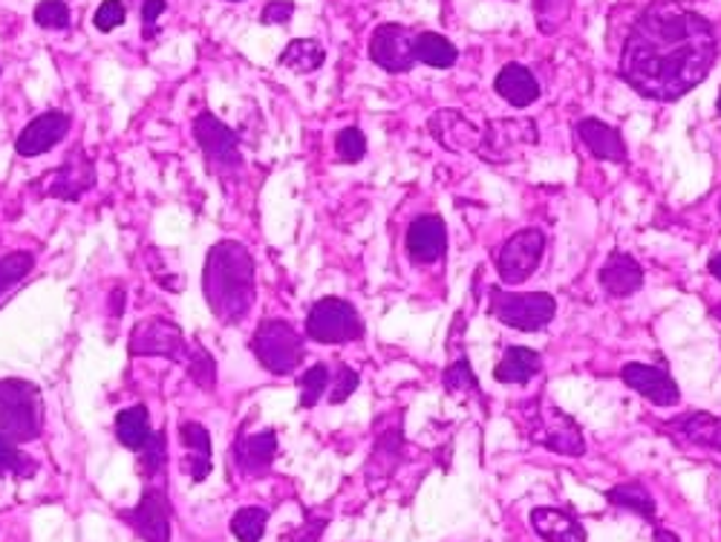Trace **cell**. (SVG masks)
I'll use <instances>...</instances> for the list:
<instances>
[{
    "mask_svg": "<svg viewBox=\"0 0 721 542\" xmlns=\"http://www.w3.org/2000/svg\"><path fill=\"white\" fill-rule=\"evenodd\" d=\"M620 382L638 393L640 398L658 404V407H676L681 402V389L672 382L667 369L649 367V364H626L620 369Z\"/></svg>",
    "mask_w": 721,
    "mask_h": 542,
    "instance_id": "13",
    "label": "cell"
},
{
    "mask_svg": "<svg viewBox=\"0 0 721 542\" xmlns=\"http://www.w3.org/2000/svg\"><path fill=\"white\" fill-rule=\"evenodd\" d=\"M445 387H448V393H471V396H477L479 393V382L477 375H473L471 369V361L462 358L457 361V364H450L448 369H445Z\"/></svg>",
    "mask_w": 721,
    "mask_h": 542,
    "instance_id": "33",
    "label": "cell"
},
{
    "mask_svg": "<svg viewBox=\"0 0 721 542\" xmlns=\"http://www.w3.org/2000/svg\"><path fill=\"white\" fill-rule=\"evenodd\" d=\"M251 352L272 375H292L303 364V337L286 321H263L251 337Z\"/></svg>",
    "mask_w": 721,
    "mask_h": 542,
    "instance_id": "7",
    "label": "cell"
},
{
    "mask_svg": "<svg viewBox=\"0 0 721 542\" xmlns=\"http://www.w3.org/2000/svg\"><path fill=\"white\" fill-rule=\"evenodd\" d=\"M707 269H710V274H713L715 280H721V251H719V254L710 257V263H707Z\"/></svg>",
    "mask_w": 721,
    "mask_h": 542,
    "instance_id": "43",
    "label": "cell"
},
{
    "mask_svg": "<svg viewBox=\"0 0 721 542\" xmlns=\"http://www.w3.org/2000/svg\"><path fill=\"white\" fill-rule=\"evenodd\" d=\"M531 528L543 536L545 542H589L586 531L572 513L560 508H534L531 511Z\"/></svg>",
    "mask_w": 721,
    "mask_h": 542,
    "instance_id": "22",
    "label": "cell"
},
{
    "mask_svg": "<svg viewBox=\"0 0 721 542\" xmlns=\"http://www.w3.org/2000/svg\"><path fill=\"white\" fill-rule=\"evenodd\" d=\"M525 425H529L531 439L537 445L548 447L552 454L560 456H583L586 454V439H583L581 427L572 416L560 410L557 404L545 402V398H534L523 407Z\"/></svg>",
    "mask_w": 721,
    "mask_h": 542,
    "instance_id": "5",
    "label": "cell"
},
{
    "mask_svg": "<svg viewBox=\"0 0 721 542\" xmlns=\"http://www.w3.org/2000/svg\"><path fill=\"white\" fill-rule=\"evenodd\" d=\"M488 312L500 323L520 332H540L557 315V301L545 292L514 294L493 286L488 292Z\"/></svg>",
    "mask_w": 721,
    "mask_h": 542,
    "instance_id": "6",
    "label": "cell"
},
{
    "mask_svg": "<svg viewBox=\"0 0 721 542\" xmlns=\"http://www.w3.org/2000/svg\"><path fill=\"white\" fill-rule=\"evenodd\" d=\"M269 525V511L265 508H240L231 517V534L240 542H260Z\"/></svg>",
    "mask_w": 721,
    "mask_h": 542,
    "instance_id": "29",
    "label": "cell"
},
{
    "mask_svg": "<svg viewBox=\"0 0 721 542\" xmlns=\"http://www.w3.org/2000/svg\"><path fill=\"white\" fill-rule=\"evenodd\" d=\"M416 59L433 70H450L457 64L459 50L439 32H419L416 35Z\"/></svg>",
    "mask_w": 721,
    "mask_h": 542,
    "instance_id": "27",
    "label": "cell"
},
{
    "mask_svg": "<svg viewBox=\"0 0 721 542\" xmlns=\"http://www.w3.org/2000/svg\"><path fill=\"white\" fill-rule=\"evenodd\" d=\"M292 15H295V3L292 0H272V3H265L260 21L269 23V27H286L292 21Z\"/></svg>",
    "mask_w": 721,
    "mask_h": 542,
    "instance_id": "40",
    "label": "cell"
},
{
    "mask_svg": "<svg viewBox=\"0 0 721 542\" xmlns=\"http://www.w3.org/2000/svg\"><path fill=\"white\" fill-rule=\"evenodd\" d=\"M165 450H168V439L165 432H154V439L139 450V473L142 477L154 479L159 473V468L165 465Z\"/></svg>",
    "mask_w": 721,
    "mask_h": 542,
    "instance_id": "36",
    "label": "cell"
},
{
    "mask_svg": "<svg viewBox=\"0 0 721 542\" xmlns=\"http://www.w3.org/2000/svg\"><path fill=\"white\" fill-rule=\"evenodd\" d=\"M358 373H355V369H349V367H344V364H341L338 367V382H335V387L330 389V402L332 404H341V402H346V398L353 396L355 389H358Z\"/></svg>",
    "mask_w": 721,
    "mask_h": 542,
    "instance_id": "39",
    "label": "cell"
},
{
    "mask_svg": "<svg viewBox=\"0 0 721 542\" xmlns=\"http://www.w3.org/2000/svg\"><path fill=\"white\" fill-rule=\"evenodd\" d=\"M577 136H581V142L595 159L615 161V165L626 161L624 136L612 125L600 122V118H583L581 125H577Z\"/></svg>",
    "mask_w": 721,
    "mask_h": 542,
    "instance_id": "19",
    "label": "cell"
},
{
    "mask_svg": "<svg viewBox=\"0 0 721 542\" xmlns=\"http://www.w3.org/2000/svg\"><path fill=\"white\" fill-rule=\"evenodd\" d=\"M609 502L618 508H629V511H635L638 517H644V520H656V499L638 482H626L618 484V488H612Z\"/></svg>",
    "mask_w": 721,
    "mask_h": 542,
    "instance_id": "28",
    "label": "cell"
},
{
    "mask_svg": "<svg viewBox=\"0 0 721 542\" xmlns=\"http://www.w3.org/2000/svg\"><path fill=\"white\" fill-rule=\"evenodd\" d=\"M127 18V7L122 0H104L102 7L96 9V15H93V23H96L98 32H113L116 27H122Z\"/></svg>",
    "mask_w": 721,
    "mask_h": 542,
    "instance_id": "38",
    "label": "cell"
},
{
    "mask_svg": "<svg viewBox=\"0 0 721 542\" xmlns=\"http://www.w3.org/2000/svg\"><path fill=\"white\" fill-rule=\"evenodd\" d=\"M405 249L410 263L416 265H430L442 260L445 249H448V228H445L442 217L425 213L419 220H412V226L407 228Z\"/></svg>",
    "mask_w": 721,
    "mask_h": 542,
    "instance_id": "14",
    "label": "cell"
},
{
    "mask_svg": "<svg viewBox=\"0 0 721 542\" xmlns=\"http://www.w3.org/2000/svg\"><path fill=\"white\" fill-rule=\"evenodd\" d=\"M194 139L217 170L237 168L243 161L240 147H237V133L229 125H222L213 113H199L194 118Z\"/></svg>",
    "mask_w": 721,
    "mask_h": 542,
    "instance_id": "12",
    "label": "cell"
},
{
    "mask_svg": "<svg viewBox=\"0 0 721 542\" xmlns=\"http://www.w3.org/2000/svg\"><path fill=\"white\" fill-rule=\"evenodd\" d=\"M493 90H497V96L505 98L511 107H531V104L540 98V84L534 79L529 66L523 64H505L500 70V75L493 79Z\"/></svg>",
    "mask_w": 721,
    "mask_h": 542,
    "instance_id": "18",
    "label": "cell"
},
{
    "mask_svg": "<svg viewBox=\"0 0 721 542\" xmlns=\"http://www.w3.org/2000/svg\"><path fill=\"white\" fill-rule=\"evenodd\" d=\"M715 315H719V321H721V306H719V309H715Z\"/></svg>",
    "mask_w": 721,
    "mask_h": 542,
    "instance_id": "45",
    "label": "cell"
},
{
    "mask_svg": "<svg viewBox=\"0 0 721 542\" xmlns=\"http://www.w3.org/2000/svg\"><path fill=\"white\" fill-rule=\"evenodd\" d=\"M35 265V257L30 251H15V254L0 257V294H7L9 289L18 286Z\"/></svg>",
    "mask_w": 721,
    "mask_h": 542,
    "instance_id": "31",
    "label": "cell"
},
{
    "mask_svg": "<svg viewBox=\"0 0 721 542\" xmlns=\"http://www.w3.org/2000/svg\"><path fill=\"white\" fill-rule=\"evenodd\" d=\"M30 470H32V465L27 462V456L18 450V445H12V441L0 436V473L23 477V473H30Z\"/></svg>",
    "mask_w": 721,
    "mask_h": 542,
    "instance_id": "37",
    "label": "cell"
},
{
    "mask_svg": "<svg viewBox=\"0 0 721 542\" xmlns=\"http://www.w3.org/2000/svg\"><path fill=\"white\" fill-rule=\"evenodd\" d=\"M46 179H50V185H46L50 197L75 202V199H82L96 185V168H93L90 156H84L82 150H73V154L66 156L64 165L59 170H52Z\"/></svg>",
    "mask_w": 721,
    "mask_h": 542,
    "instance_id": "15",
    "label": "cell"
},
{
    "mask_svg": "<svg viewBox=\"0 0 721 542\" xmlns=\"http://www.w3.org/2000/svg\"><path fill=\"white\" fill-rule=\"evenodd\" d=\"M306 335L317 344H353L364 335V321L353 303L341 298H324L310 309Z\"/></svg>",
    "mask_w": 721,
    "mask_h": 542,
    "instance_id": "8",
    "label": "cell"
},
{
    "mask_svg": "<svg viewBox=\"0 0 721 542\" xmlns=\"http://www.w3.org/2000/svg\"><path fill=\"white\" fill-rule=\"evenodd\" d=\"M324 525L326 520L303 522V525H295L289 534L280 536V542H317L321 540V534H324Z\"/></svg>",
    "mask_w": 721,
    "mask_h": 542,
    "instance_id": "41",
    "label": "cell"
},
{
    "mask_svg": "<svg viewBox=\"0 0 721 542\" xmlns=\"http://www.w3.org/2000/svg\"><path fill=\"white\" fill-rule=\"evenodd\" d=\"M44 430V402L35 384L21 378L0 382V436L12 445L35 441Z\"/></svg>",
    "mask_w": 721,
    "mask_h": 542,
    "instance_id": "4",
    "label": "cell"
},
{
    "mask_svg": "<svg viewBox=\"0 0 721 542\" xmlns=\"http://www.w3.org/2000/svg\"><path fill=\"white\" fill-rule=\"evenodd\" d=\"M32 18L41 30H66L70 27V9L64 0H41Z\"/></svg>",
    "mask_w": 721,
    "mask_h": 542,
    "instance_id": "35",
    "label": "cell"
},
{
    "mask_svg": "<svg viewBox=\"0 0 721 542\" xmlns=\"http://www.w3.org/2000/svg\"><path fill=\"white\" fill-rule=\"evenodd\" d=\"M335 154L341 161H360L367 156V136L358 127H344L335 136Z\"/></svg>",
    "mask_w": 721,
    "mask_h": 542,
    "instance_id": "34",
    "label": "cell"
},
{
    "mask_svg": "<svg viewBox=\"0 0 721 542\" xmlns=\"http://www.w3.org/2000/svg\"><path fill=\"white\" fill-rule=\"evenodd\" d=\"M719 116H721V93H719Z\"/></svg>",
    "mask_w": 721,
    "mask_h": 542,
    "instance_id": "46",
    "label": "cell"
},
{
    "mask_svg": "<svg viewBox=\"0 0 721 542\" xmlns=\"http://www.w3.org/2000/svg\"><path fill=\"white\" fill-rule=\"evenodd\" d=\"M130 352L133 355H150V358L182 361L202 387H211L213 378H217L211 355L202 346L194 344V341H188L177 323L165 321V317L139 323L130 335Z\"/></svg>",
    "mask_w": 721,
    "mask_h": 542,
    "instance_id": "3",
    "label": "cell"
},
{
    "mask_svg": "<svg viewBox=\"0 0 721 542\" xmlns=\"http://www.w3.org/2000/svg\"><path fill=\"white\" fill-rule=\"evenodd\" d=\"M165 9H168V0H145V7H142V30H145L148 38L156 32V21H159Z\"/></svg>",
    "mask_w": 721,
    "mask_h": 542,
    "instance_id": "42",
    "label": "cell"
},
{
    "mask_svg": "<svg viewBox=\"0 0 721 542\" xmlns=\"http://www.w3.org/2000/svg\"><path fill=\"white\" fill-rule=\"evenodd\" d=\"M597 280H600V286H604V292L609 298H629V294H635L644 286V269H640V263L633 254L612 251L600 274H597Z\"/></svg>",
    "mask_w": 721,
    "mask_h": 542,
    "instance_id": "17",
    "label": "cell"
},
{
    "mask_svg": "<svg viewBox=\"0 0 721 542\" xmlns=\"http://www.w3.org/2000/svg\"><path fill=\"white\" fill-rule=\"evenodd\" d=\"M278 61L280 66H286V70H292V73L306 75L324 66L326 50L321 41H315V38H292V41L286 44V50L280 52Z\"/></svg>",
    "mask_w": 721,
    "mask_h": 542,
    "instance_id": "25",
    "label": "cell"
},
{
    "mask_svg": "<svg viewBox=\"0 0 721 542\" xmlns=\"http://www.w3.org/2000/svg\"><path fill=\"white\" fill-rule=\"evenodd\" d=\"M678 436L692 447H704V450H713V454H721V418L710 416V413H690V416H681L676 421Z\"/></svg>",
    "mask_w": 721,
    "mask_h": 542,
    "instance_id": "24",
    "label": "cell"
},
{
    "mask_svg": "<svg viewBox=\"0 0 721 542\" xmlns=\"http://www.w3.org/2000/svg\"><path fill=\"white\" fill-rule=\"evenodd\" d=\"M656 542H681V540H678L672 531H667V528H656Z\"/></svg>",
    "mask_w": 721,
    "mask_h": 542,
    "instance_id": "44",
    "label": "cell"
},
{
    "mask_svg": "<svg viewBox=\"0 0 721 542\" xmlns=\"http://www.w3.org/2000/svg\"><path fill=\"white\" fill-rule=\"evenodd\" d=\"M116 439L122 441L130 450H142L154 439V430H150V416L145 404H136V407H127L116 416Z\"/></svg>",
    "mask_w": 721,
    "mask_h": 542,
    "instance_id": "26",
    "label": "cell"
},
{
    "mask_svg": "<svg viewBox=\"0 0 721 542\" xmlns=\"http://www.w3.org/2000/svg\"><path fill=\"white\" fill-rule=\"evenodd\" d=\"M416 35L419 32L407 30L401 23H382L369 38V59L382 66L384 73H410L412 66L419 64Z\"/></svg>",
    "mask_w": 721,
    "mask_h": 542,
    "instance_id": "10",
    "label": "cell"
},
{
    "mask_svg": "<svg viewBox=\"0 0 721 542\" xmlns=\"http://www.w3.org/2000/svg\"><path fill=\"white\" fill-rule=\"evenodd\" d=\"M70 125H73V122H70L66 113L61 111L41 113V116L32 118L30 125L23 127L21 136H18L15 142V150L21 156H27V159L46 154V150H52L59 142H64V136L70 133Z\"/></svg>",
    "mask_w": 721,
    "mask_h": 542,
    "instance_id": "16",
    "label": "cell"
},
{
    "mask_svg": "<svg viewBox=\"0 0 721 542\" xmlns=\"http://www.w3.org/2000/svg\"><path fill=\"white\" fill-rule=\"evenodd\" d=\"M545 254V234L540 228H523L514 237L502 242L500 257H497V271L505 286H520L537 271Z\"/></svg>",
    "mask_w": 721,
    "mask_h": 542,
    "instance_id": "9",
    "label": "cell"
},
{
    "mask_svg": "<svg viewBox=\"0 0 721 542\" xmlns=\"http://www.w3.org/2000/svg\"><path fill=\"white\" fill-rule=\"evenodd\" d=\"M540 369H543L540 352L529 350V346H511L493 369V378L500 384H529Z\"/></svg>",
    "mask_w": 721,
    "mask_h": 542,
    "instance_id": "23",
    "label": "cell"
},
{
    "mask_svg": "<svg viewBox=\"0 0 721 542\" xmlns=\"http://www.w3.org/2000/svg\"><path fill=\"white\" fill-rule=\"evenodd\" d=\"M719 213H721V202H719Z\"/></svg>",
    "mask_w": 721,
    "mask_h": 542,
    "instance_id": "47",
    "label": "cell"
},
{
    "mask_svg": "<svg viewBox=\"0 0 721 542\" xmlns=\"http://www.w3.org/2000/svg\"><path fill=\"white\" fill-rule=\"evenodd\" d=\"M179 439L188 450L182 470L194 482H206L208 473H211V436H208V430L197 421H182L179 425Z\"/></svg>",
    "mask_w": 721,
    "mask_h": 542,
    "instance_id": "21",
    "label": "cell"
},
{
    "mask_svg": "<svg viewBox=\"0 0 721 542\" xmlns=\"http://www.w3.org/2000/svg\"><path fill=\"white\" fill-rule=\"evenodd\" d=\"M202 292L213 317L226 326L240 323L254 306V260L243 242L222 240L206 257L202 271Z\"/></svg>",
    "mask_w": 721,
    "mask_h": 542,
    "instance_id": "2",
    "label": "cell"
},
{
    "mask_svg": "<svg viewBox=\"0 0 721 542\" xmlns=\"http://www.w3.org/2000/svg\"><path fill=\"white\" fill-rule=\"evenodd\" d=\"M231 3H237V0H231Z\"/></svg>",
    "mask_w": 721,
    "mask_h": 542,
    "instance_id": "48",
    "label": "cell"
},
{
    "mask_svg": "<svg viewBox=\"0 0 721 542\" xmlns=\"http://www.w3.org/2000/svg\"><path fill=\"white\" fill-rule=\"evenodd\" d=\"M719 41L704 15L658 0L640 12L620 52V79L644 98L678 102L710 75Z\"/></svg>",
    "mask_w": 721,
    "mask_h": 542,
    "instance_id": "1",
    "label": "cell"
},
{
    "mask_svg": "<svg viewBox=\"0 0 721 542\" xmlns=\"http://www.w3.org/2000/svg\"><path fill=\"white\" fill-rule=\"evenodd\" d=\"M534 12H537L540 30L557 32L572 12V0H534Z\"/></svg>",
    "mask_w": 721,
    "mask_h": 542,
    "instance_id": "32",
    "label": "cell"
},
{
    "mask_svg": "<svg viewBox=\"0 0 721 542\" xmlns=\"http://www.w3.org/2000/svg\"><path fill=\"white\" fill-rule=\"evenodd\" d=\"M274 456H278V436L272 430L254 432V436H243L234 445V462L243 473L260 477L272 468Z\"/></svg>",
    "mask_w": 721,
    "mask_h": 542,
    "instance_id": "20",
    "label": "cell"
},
{
    "mask_svg": "<svg viewBox=\"0 0 721 542\" xmlns=\"http://www.w3.org/2000/svg\"><path fill=\"white\" fill-rule=\"evenodd\" d=\"M297 387H301V410H312V407L330 393V367H326V364L310 367L301 375Z\"/></svg>",
    "mask_w": 721,
    "mask_h": 542,
    "instance_id": "30",
    "label": "cell"
},
{
    "mask_svg": "<svg viewBox=\"0 0 721 542\" xmlns=\"http://www.w3.org/2000/svg\"><path fill=\"white\" fill-rule=\"evenodd\" d=\"M122 520L145 542H170V499L163 488H145L139 505L122 511Z\"/></svg>",
    "mask_w": 721,
    "mask_h": 542,
    "instance_id": "11",
    "label": "cell"
}]
</instances>
